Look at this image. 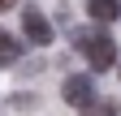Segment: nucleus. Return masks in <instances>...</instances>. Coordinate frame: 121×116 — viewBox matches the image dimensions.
Instances as JSON below:
<instances>
[{
    "mask_svg": "<svg viewBox=\"0 0 121 116\" xmlns=\"http://www.w3.org/2000/svg\"><path fill=\"white\" fill-rule=\"evenodd\" d=\"M78 47H82L86 65L95 69V73H104V69H112V65H117V43H112V35H104V30L78 35Z\"/></svg>",
    "mask_w": 121,
    "mask_h": 116,
    "instance_id": "obj_1",
    "label": "nucleus"
},
{
    "mask_svg": "<svg viewBox=\"0 0 121 116\" xmlns=\"http://www.w3.org/2000/svg\"><path fill=\"white\" fill-rule=\"evenodd\" d=\"M78 112H82V116H117V99H108V95H95V99H86Z\"/></svg>",
    "mask_w": 121,
    "mask_h": 116,
    "instance_id": "obj_5",
    "label": "nucleus"
},
{
    "mask_svg": "<svg viewBox=\"0 0 121 116\" xmlns=\"http://www.w3.org/2000/svg\"><path fill=\"white\" fill-rule=\"evenodd\" d=\"M22 30H26V43H35V47H48L52 43V22L43 17L39 9H26L22 13Z\"/></svg>",
    "mask_w": 121,
    "mask_h": 116,
    "instance_id": "obj_2",
    "label": "nucleus"
},
{
    "mask_svg": "<svg viewBox=\"0 0 121 116\" xmlns=\"http://www.w3.org/2000/svg\"><path fill=\"white\" fill-rule=\"evenodd\" d=\"M60 95H65V103L82 108L86 99H95V77H91V73H73V77H65V86H60Z\"/></svg>",
    "mask_w": 121,
    "mask_h": 116,
    "instance_id": "obj_3",
    "label": "nucleus"
},
{
    "mask_svg": "<svg viewBox=\"0 0 121 116\" xmlns=\"http://www.w3.org/2000/svg\"><path fill=\"white\" fill-rule=\"evenodd\" d=\"M13 4H17V0H0V13H4V9H13Z\"/></svg>",
    "mask_w": 121,
    "mask_h": 116,
    "instance_id": "obj_7",
    "label": "nucleus"
},
{
    "mask_svg": "<svg viewBox=\"0 0 121 116\" xmlns=\"http://www.w3.org/2000/svg\"><path fill=\"white\" fill-rule=\"evenodd\" d=\"M0 39H4V30H0Z\"/></svg>",
    "mask_w": 121,
    "mask_h": 116,
    "instance_id": "obj_8",
    "label": "nucleus"
},
{
    "mask_svg": "<svg viewBox=\"0 0 121 116\" xmlns=\"http://www.w3.org/2000/svg\"><path fill=\"white\" fill-rule=\"evenodd\" d=\"M91 22H121V0H86Z\"/></svg>",
    "mask_w": 121,
    "mask_h": 116,
    "instance_id": "obj_4",
    "label": "nucleus"
},
{
    "mask_svg": "<svg viewBox=\"0 0 121 116\" xmlns=\"http://www.w3.org/2000/svg\"><path fill=\"white\" fill-rule=\"evenodd\" d=\"M17 56H22V43L13 35H4L0 39V65H17Z\"/></svg>",
    "mask_w": 121,
    "mask_h": 116,
    "instance_id": "obj_6",
    "label": "nucleus"
}]
</instances>
